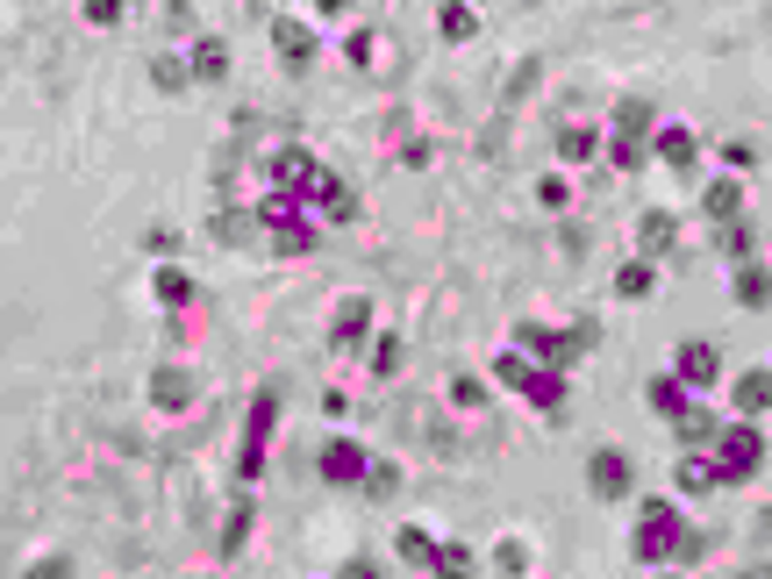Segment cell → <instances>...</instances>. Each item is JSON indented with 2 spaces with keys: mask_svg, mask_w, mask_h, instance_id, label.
Returning a JSON list of instances; mask_svg holds the SVG:
<instances>
[{
  "mask_svg": "<svg viewBox=\"0 0 772 579\" xmlns=\"http://www.w3.org/2000/svg\"><path fill=\"white\" fill-rule=\"evenodd\" d=\"M680 487H686V494H708V487H716V458L686 451V458H680Z\"/></svg>",
  "mask_w": 772,
  "mask_h": 579,
  "instance_id": "obj_25",
  "label": "cell"
},
{
  "mask_svg": "<svg viewBox=\"0 0 772 579\" xmlns=\"http://www.w3.org/2000/svg\"><path fill=\"white\" fill-rule=\"evenodd\" d=\"M436 572H472V551H465V544H436Z\"/></svg>",
  "mask_w": 772,
  "mask_h": 579,
  "instance_id": "obj_37",
  "label": "cell"
},
{
  "mask_svg": "<svg viewBox=\"0 0 772 579\" xmlns=\"http://www.w3.org/2000/svg\"><path fill=\"white\" fill-rule=\"evenodd\" d=\"M530 373H536L530 351H494V379H501V387H530Z\"/></svg>",
  "mask_w": 772,
  "mask_h": 579,
  "instance_id": "obj_26",
  "label": "cell"
},
{
  "mask_svg": "<svg viewBox=\"0 0 772 579\" xmlns=\"http://www.w3.org/2000/svg\"><path fill=\"white\" fill-rule=\"evenodd\" d=\"M672 429H680V443H694V451H701V443H716V415H708V408H694V401H686V408L680 415H672Z\"/></svg>",
  "mask_w": 772,
  "mask_h": 579,
  "instance_id": "obj_20",
  "label": "cell"
},
{
  "mask_svg": "<svg viewBox=\"0 0 772 579\" xmlns=\"http://www.w3.org/2000/svg\"><path fill=\"white\" fill-rule=\"evenodd\" d=\"M680 379H686V387H716V379H722L716 343H701V337H694V343H680Z\"/></svg>",
  "mask_w": 772,
  "mask_h": 579,
  "instance_id": "obj_11",
  "label": "cell"
},
{
  "mask_svg": "<svg viewBox=\"0 0 772 579\" xmlns=\"http://www.w3.org/2000/svg\"><path fill=\"white\" fill-rule=\"evenodd\" d=\"M151 293H157V301H165V307H187V301H193V279L179 273V265H165V273L151 279Z\"/></svg>",
  "mask_w": 772,
  "mask_h": 579,
  "instance_id": "obj_24",
  "label": "cell"
},
{
  "mask_svg": "<svg viewBox=\"0 0 772 579\" xmlns=\"http://www.w3.org/2000/svg\"><path fill=\"white\" fill-rule=\"evenodd\" d=\"M680 544H686V529H680V508H672L666 494H651L644 508H636V558L644 565H666V558H680Z\"/></svg>",
  "mask_w": 772,
  "mask_h": 579,
  "instance_id": "obj_2",
  "label": "cell"
},
{
  "mask_svg": "<svg viewBox=\"0 0 772 579\" xmlns=\"http://www.w3.org/2000/svg\"><path fill=\"white\" fill-rule=\"evenodd\" d=\"M494 565H501V572H530V544H522V537H508V544L494 551Z\"/></svg>",
  "mask_w": 772,
  "mask_h": 579,
  "instance_id": "obj_35",
  "label": "cell"
},
{
  "mask_svg": "<svg viewBox=\"0 0 772 579\" xmlns=\"http://www.w3.org/2000/svg\"><path fill=\"white\" fill-rule=\"evenodd\" d=\"M651 151L666 158L672 172H694V158H701V143H694V129H680V122H666V129H651Z\"/></svg>",
  "mask_w": 772,
  "mask_h": 579,
  "instance_id": "obj_10",
  "label": "cell"
},
{
  "mask_svg": "<svg viewBox=\"0 0 772 579\" xmlns=\"http://www.w3.org/2000/svg\"><path fill=\"white\" fill-rule=\"evenodd\" d=\"M273 43H279V58H287L293 72H308V65H315V36L301 29L293 15H273Z\"/></svg>",
  "mask_w": 772,
  "mask_h": 579,
  "instance_id": "obj_9",
  "label": "cell"
},
{
  "mask_svg": "<svg viewBox=\"0 0 772 579\" xmlns=\"http://www.w3.org/2000/svg\"><path fill=\"white\" fill-rule=\"evenodd\" d=\"M308 8H315V15H329V22H337L343 8H351V0H308Z\"/></svg>",
  "mask_w": 772,
  "mask_h": 579,
  "instance_id": "obj_43",
  "label": "cell"
},
{
  "mask_svg": "<svg viewBox=\"0 0 772 579\" xmlns=\"http://www.w3.org/2000/svg\"><path fill=\"white\" fill-rule=\"evenodd\" d=\"M651 129H658L651 101H622V108H616V137H636V143H644V137H651Z\"/></svg>",
  "mask_w": 772,
  "mask_h": 579,
  "instance_id": "obj_21",
  "label": "cell"
},
{
  "mask_svg": "<svg viewBox=\"0 0 772 579\" xmlns=\"http://www.w3.org/2000/svg\"><path fill=\"white\" fill-rule=\"evenodd\" d=\"M630 458H622V451H594V458H586V487H594V501H622L630 494Z\"/></svg>",
  "mask_w": 772,
  "mask_h": 579,
  "instance_id": "obj_5",
  "label": "cell"
},
{
  "mask_svg": "<svg viewBox=\"0 0 772 579\" xmlns=\"http://www.w3.org/2000/svg\"><path fill=\"white\" fill-rule=\"evenodd\" d=\"M737 301L744 307H772V273H765V265H744V273H737Z\"/></svg>",
  "mask_w": 772,
  "mask_h": 579,
  "instance_id": "obj_22",
  "label": "cell"
},
{
  "mask_svg": "<svg viewBox=\"0 0 772 579\" xmlns=\"http://www.w3.org/2000/svg\"><path fill=\"white\" fill-rule=\"evenodd\" d=\"M765 465V437H758L751 415H737V423L716 429V487H744V479Z\"/></svg>",
  "mask_w": 772,
  "mask_h": 579,
  "instance_id": "obj_1",
  "label": "cell"
},
{
  "mask_svg": "<svg viewBox=\"0 0 772 579\" xmlns=\"http://www.w3.org/2000/svg\"><path fill=\"white\" fill-rule=\"evenodd\" d=\"M365 465H372V458H365V443H351V437L322 443V479H329V487H358Z\"/></svg>",
  "mask_w": 772,
  "mask_h": 579,
  "instance_id": "obj_6",
  "label": "cell"
},
{
  "mask_svg": "<svg viewBox=\"0 0 772 579\" xmlns=\"http://www.w3.org/2000/svg\"><path fill=\"white\" fill-rule=\"evenodd\" d=\"M251 222L257 215H243V207H223V215H215V237H223V243H251Z\"/></svg>",
  "mask_w": 772,
  "mask_h": 579,
  "instance_id": "obj_29",
  "label": "cell"
},
{
  "mask_svg": "<svg viewBox=\"0 0 772 579\" xmlns=\"http://www.w3.org/2000/svg\"><path fill=\"white\" fill-rule=\"evenodd\" d=\"M193 393H201V379H193L187 365H157V373H151V401H157L165 415L193 408Z\"/></svg>",
  "mask_w": 772,
  "mask_h": 579,
  "instance_id": "obj_7",
  "label": "cell"
},
{
  "mask_svg": "<svg viewBox=\"0 0 772 579\" xmlns=\"http://www.w3.org/2000/svg\"><path fill=\"white\" fill-rule=\"evenodd\" d=\"M644 401H651V415H666V423H672V415L686 408V379L680 373H658L651 387H644Z\"/></svg>",
  "mask_w": 772,
  "mask_h": 579,
  "instance_id": "obj_18",
  "label": "cell"
},
{
  "mask_svg": "<svg viewBox=\"0 0 772 579\" xmlns=\"http://www.w3.org/2000/svg\"><path fill=\"white\" fill-rule=\"evenodd\" d=\"M122 8H129V0H86L79 15L93 22V29H115V22H122Z\"/></svg>",
  "mask_w": 772,
  "mask_h": 579,
  "instance_id": "obj_33",
  "label": "cell"
},
{
  "mask_svg": "<svg viewBox=\"0 0 772 579\" xmlns=\"http://www.w3.org/2000/svg\"><path fill=\"white\" fill-rule=\"evenodd\" d=\"M594 151H600L594 129H566V137H558V158H572V165H580V158H594Z\"/></svg>",
  "mask_w": 772,
  "mask_h": 579,
  "instance_id": "obj_30",
  "label": "cell"
},
{
  "mask_svg": "<svg viewBox=\"0 0 772 579\" xmlns=\"http://www.w3.org/2000/svg\"><path fill=\"white\" fill-rule=\"evenodd\" d=\"M651 287H658V265H651V257H630V265L616 273V293H622V301H651Z\"/></svg>",
  "mask_w": 772,
  "mask_h": 579,
  "instance_id": "obj_19",
  "label": "cell"
},
{
  "mask_svg": "<svg viewBox=\"0 0 772 579\" xmlns=\"http://www.w3.org/2000/svg\"><path fill=\"white\" fill-rule=\"evenodd\" d=\"M273 423H279V393L265 387V393L251 401V429H243V458H237V473H243V479L265 473V429H273Z\"/></svg>",
  "mask_w": 772,
  "mask_h": 579,
  "instance_id": "obj_3",
  "label": "cell"
},
{
  "mask_svg": "<svg viewBox=\"0 0 772 579\" xmlns=\"http://www.w3.org/2000/svg\"><path fill=\"white\" fill-rule=\"evenodd\" d=\"M730 401H737V415H751V423H758V415L772 408V373H744L737 387H730Z\"/></svg>",
  "mask_w": 772,
  "mask_h": 579,
  "instance_id": "obj_15",
  "label": "cell"
},
{
  "mask_svg": "<svg viewBox=\"0 0 772 579\" xmlns=\"http://www.w3.org/2000/svg\"><path fill=\"white\" fill-rule=\"evenodd\" d=\"M608 165H616V172H636V165H644V143H636V137H608Z\"/></svg>",
  "mask_w": 772,
  "mask_h": 579,
  "instance_id": "obj_31",
  "label": "cell"
},
{
  "mask_svg": "<svg viewBox=\"0 0 772 579\" xmlns=\"http://www.w3.org/2000/svg\"><path fill=\"white\" fill-rule=\"evenodd\" d=\"M143 251H151V257H172V251H179V237H172V229H151V237H143Z\"/></svg>",
  "mask_w": 772,
  "mask_h": 579,
  "instance_id": "obj_41",
  "label": "cell"
},
{
  "mask_svg": "<svg viewBox=\"0 0 772 579\" xmlns=\"http://www.w3.org/2000/svg\"><path fill=\"white\" fill-rule=\"evenodd\" d=\"M372 51H379V43H372V36H365V29L351 36V43H343V58H351V65H372Z\"/></svg>",
  "mask_w": 772,
  "mask_h": 579,
  "instance_id": "obj_40",
  "label": "cell"
},
{
  "mask_svg": "<svg viewBox=\"0 0 772 579\" xmlns=\"http://www.w3.org/2000/svg\"><path fill=\"white\" fill-rule=\"evenodd\" d=\"M187 65H193V79H207V86H215V79H229V43H223V36H201Z\"/></svg>",
  "mask_w": 772,
  "mask_h": 579,
  "instance_id": "obj_14",
  "label": "cell"
},
{
  "mask_svg": "<svg viewBox=\"0 0 772 579\" xmlns=\"http://www.w3.org/2000/svg\"><path fill=\"white\" fill-rule=\"evenodd\" d=\"M536 201H544V207H566L572 193H566V179H544V187H536Z\"/></svg>",
  "mask_w": 772,
  "mask_h": 579,
  "instance_id": "obj_42",
  "label": "cell"
},
{
  "mask_svg": "<svg viewBox=\"0 0 772 579\" xmlns=\"http://www.w3.org/2000/svg\"><path fill=\"white\" fill-rule=\"evenodd\" d=\"M151 79L165 86V93H179V86L193 79V65H187V58H172V51H157V58H151Z\"/></svg>",
  "mask_w": 772,
  "mask_h": 579,
  "instance_id": "obj_28",
  "label": "cell"
},
{
  "mask_svg": "<svg viewBox=\"0 0 772 579\" xmlns=\"http://www.w3.org/2000/svg\"><path fill=\"white\" fill-rule=\"evenodd\" d=\"M308 201L322 207L329 222H351V215H358V201H351V187H343L337 172H315V187H308Z\"/></svg>",
  "mask_w": 772,
  "mask_h": 579,
  "instance_id": "obj_12",
  "label": "cell"
},
{
  "mask_svg": "<svg viewBox=\"0 0 772 579\" xmlns=\"http://www.w3.org/2000/svg\"><path fill=\"white\" fill-rule=\"evenodd\" d=\"M436 36H444V43H472V36H480V15H472L465 0H444V8H436Z\"/></svg>",
  "mask_w": 772,
  "mask_h": 579,
  "instance_id": "obj_16",
  "label": "cell"
},
{
  "mask_svg": "<svg viewBox=\"0 0 772 579\" xmlns=\"http://www.w3.org/2000/svg\"><path fill=\"white\" fill-rule=\"evenodd\" d=\"M365 329H372V301H365V293H351V301L337 307V323H329V343H358Z\"/></svg>",
  "mask_w": 772,
  "mask_h": 579,
  "instance_id": "obj_13",
  "label": "cell"
},
{
  "mask_svg": "<svg viewBox=\"0 0 772 579\" xmlns=\"http://www.w3.org/2000/svg\"><path fill=\"white\" fill-rule=\"evenodd\" d=\"M701 207H708V215H716V222H730V215H737V207H744V187H737V179H716V187L701 193Z\"/></svg>",
  "mask_w": 772,
  "mask_h": 579,
  "instance_id": "obj_23",
  "label": "cell"
},
{
  "mask_svg": "<svg viewBox=\"0 0 772 579\" xmlns=\"http://www.w3.org/2000/svg\"><path fill=\"white\" fill-rule=\"evenodd\" d=\"M451 401H458V408H480L486 387H480V379H451Z\"/></svg>",
  "mask_w": 772,
  "mask_h": 579,
  "instance_id": "obj_38",
  "label": "cell"
},
{
  "mask_svg": "<svg viewBox=\"0 0 772 579\" xmlns=\"http://www.w3.org/2000/svg\"><path fill=\"white\" fill-rule=\"evenodd\" d=\"M722 257H751V229H744L737 215L722 222Z\"/></svg>",
  "mask_w": 772,
  "mask_h": 579,
  "instance_id": "obj_34",
  "label": "cell"
},
{
  "mask_svg": "<svg viewBox=\"0 0 772 579\" xmlns=\"http://www.w3.org/2000/svg\"><path fill=\"white\" fill-rule=\"evenodd\" d=\"M530 408H544V415H566V373H558V365H550V373H530Z\"/></svg>",
  "mask_w": 772,
  "mask_h": 579,
  "instance_id": "obj_17",
  "label": "cell"
},
{
  "mask_svg": "<svg viewBox=\"0 0 772 579\" xmlns=\"http://www.w3.org/2000/svg\"><path fill=\"white\" fill-rule=\"evenodd\" d=\"M372 373H379V379L401 373V337H379V343H372Z\"/></svg>",
  "mask_w": 772,
  "mask_h": 579,
  "instance_id": "obj_32",
  "label": "cell"
},
{
  "mask_svg": "<svg viewBox=\"0 0 772 579\" xmlns=\"http://www.w3.org/2000/svg\"><path fill=\"white\" fill-rule=\"evenodd\" d=\"M672 243H680V222H672L666 207H644V215H636V251L658 265V257H672Z\"/></svg>",
  "mask_w": 772,
  "mask_h": 579,
  "instance_id": "obj_8",
  "label": "cell"
},
{
  "mask_svg": "<svg viewBox=\"0 0 772 579\" xmlns=\"http://www.w3.org/2000/svg\"><path fill=\"white\" fill-rule=\"evenodd\" d=\"M365 487H372V494H394L401 473H394V465H365Z\"/></svg>",
  "mask_w": 772,
  "mask_h": 579,
  "instance_id": "obj_39",
  "label": "cell"
},
{
  "mask_svg": "<svg viewBox=\"0 0 772 579\" xmlns=\"http://www.w3.org/2000/svg\"><path fill=\"white\" fill-rule=\"evenodd\" d=\"M243 537H251V508H237V515H229V529H223V558H237V551H243Z\"/></svg>",
  "mask_w": 772,
  "mask_h": 579,
  "instance_id": "obj_36",
  "label": "cell"
},
{
  "mask_svg": "<svg viewBox=\"0 0 772 579\" xmlns=\"http://www.w3.org/2000/svg\"><path fill=\"white\" fill-rule=\"evenodd\" d=\"M265 172H273V187H279V193H308L322 165H315V151H301V143H279V151L265 158Z\"/></svg>",
  "mask_w": 772,
  "mask_h": 579,
  "instance_id": "obj_4",
  "label": "cell"
},
{
  "mask_svg": "<svg viewBox=\"0 0 772 579\" xmlns=\"http://www.w3.org/2000/svg\"><path fill=\"white\" fill-rule=\"evenodd\" d=\"M401 558H408V565H422V572H436V537H422V529H401Z\"/></svg>",
  "mask_w": 772,
  "mask_h": 579,
  "instance_id": "obj_27",
  "label": "cell"
}]
</instances>
